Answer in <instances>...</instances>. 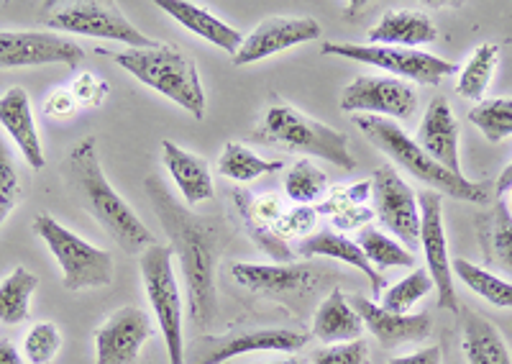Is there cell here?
<instances>
[{"label":"cell","mask_w":512,"mask_h":364,"mask_svg":"<svg viewBox=\"0 0 512 364\" xmlns=\"http://www.w3.org/2000/svg\"><path fill=\"white\" fill-rule=\"evenodd\" d=\"M295 254H300L303 259H318V257L336 259V262H344V265L359 270L361 275L367 277L369 288H372L374 303L379 300V293H384L382 272L369 262L367 254L361 252L359 244H356L354 239H349L346 234H338V231H331V229L313 231L310 236L300 239Z\"/></svg>","instance_id":"cell-22"},{"label":"cell","mask_w":512,"mask_h":364,"mask_svg":"<svg viewBox=\"0 0 512 364\" xmlns=\"http://www.w3.org/2000/svg\"><path fill=\"white\" fill-rule=\"evenodd\" d=\"M387 364H441V347H438V344H431V347L420 349V352L390 359Z\"/></svg>","instance_id":"cell-43"},{"label":"cell","mask_w":512,"mask_h":364,"mask_svg":"<svg viewBox=\"0 0 512 364\" xmlns=\"http://www.w3.org/2000/svg\"><path fill=\"white\" fill-rule=\"evenodd\" d=\"M361 252L367 254L377 270H387V267H415V254L408 247H402L395 236L384 234L377 226H364L359 231Z\"/></svg>","instance_id":"cell-32"},{"label":"cell","mask_w":512,"mask_h":364,"mask_svg":"<svg viewBox=\"0 0 512 364\" xmlns=\"http://www.w3.org/2000/svg\"><path fill=\"white\" fill-rule=\"evenodd\" d=\"M482 244L489 262L512 275V213L502 200L489 216Z\"/></svg>","instance_id":"cell-34"},{"label":"cell","mask_w":512,"mask_h":364,"mask_svg":"<svg viewBox=\"0 0 512 364\" xmlns=\"http://www.w3.org/2000/svg\"><path fill=\"white\" fill-rule=\"evenodd\" d=\"M144 190L167 234L169 249L180 259L187 316L192 326L205 334L218 318L216 275L223 247H226V229L213 218L198 216L182 206L180 200L169 193L159 172L146 177Z\"/></svg>","instance_id":"cell-1"},{"label":"cell","mask_w":512,"mask_h":364,"mask_svg":"<svg viewBox=\"0 0 512 364\" xmlns=\"http://www.w3.org/2000/svg\"><path fill=\"white\" fill-rule=\"evenodd\" d=\"M34 234L47 244L52 257L57 259L64 290L77 293V290L113 285L116 265H113L111 252H105V249L77 236L75 231L59 224L57 218L49 216V213H39L34 218Z\"/></svg>","instance_id":"cell-6"},{"label":"cell","mask_w":512,"mask_h":364,"mask_svg":"<svg viewBox=\"0 0 512 364\" xmlns=\"http://www.w3.org/2000/svg\"><path fill=\"white\" fill-rule=\"evenodd\" d=\"M141 282H144L146 298L152 306L159 331L164 336L169 364H185V336H182V300L180 282H177L175 265H172V249L162 244H152L139 254Z\"/></svg>","instance_id":"cell-7"},{"label":"cell","mask_w":512,"mask_h":364,"mask_svg":"<svg viewBox=\"0 0 512 364\" xmlns=\"http://www.w3.org/2000/svg\"><path fill=\"white\" fill-rule=\"evenodd\" d=\"M39 288V277L24 265H18L6 280L0 282V323L29 321V300Z\"/></svg>","instance_id":"cell-30"},{"label":"cell","mask_w":512,"mask_h":364,"mask_svg":"<svg viewBox=\"0 0 512 364\" xmlns=\"http://www.w3.org/2000/svg\"><path fill=\"white\" fill-rule=\"evenodd\" d=\"M313 364H372L369 344L364 339L346 341V344H331V347H320L310 357Z\"/></svg>","instance_id":"cell-39"},{"label":"cell","mask_w":512,"mask_h":364,"mask_svg":"<svg viewBox=\"0 0 512 364\" xmlns=\"http://www.w3.org/2000/svg\"><path fill=\"white\" fill-rule=\"evenodd\" d=\"M369 44L377 47L420 49L438 39V26L431 16L418 8H390L367 31Z\"/></svg>","instance_id":"cell-21"},{"label":"cell","mask_w":512,"mask_h":364,"mask_svg":"<svg viewBox=\"0 0 512 364\" xmlns=\"http://www.w3.org/2000/svg\"><path fill=\"white\" fill-rule=\"evenodd\" d=\"M231 275L251 293L280 298L285 303H297V300L305 303L336 280V272L313 265V262H277V265L236 262L231 267Z\"/></svg>","instance_id":"cell-9"},{"label":"cell","mask_w":512,"mask_h":364,"mask_svg":"<svg viewBox=\"0 0 512 364\" xmlns=\"http://www.w3.org/2000/svg\"><path fill=\"white\" fill-rule=\"evenodd\" d=\"M308 344V334L297 329H236L226 334H200L185 347V364H221L239 354L282 352L292 354Z\"/></svg>","instance_id":"cell-10"},{"label":"cell","mask_w":512,"mask_h":364,"mask_svg":"<svg viewBox=\"0 0 512 364\" xmlns=\"http://www.w3.org/2000/svg\"><path fill=\"white\" fill-rule=\"evenodd\" d=\"M77 108L80 106H77V100L70 88L52 90V93L47 95V100H44V113H47L49 118H70L75 116Z\"/></svg>","instance_id":"cell-42"},{"label":"cell","mask_w":512,"mask_h":364,"mask_svg":"<svg viewBox=\"0 0 512 364\" xmlns=\"http://www.w3.org/2000/svg\"><path fill=\"white\" fill-rule=\"evenodd\" d=\"M152 336L149 313L139 306L118 308L95 329V364H139L141 349Z\"/></svg>","instance_id":"cell-16"},{"label":"cell","mask_w":512,"mask_h":364,"mask_svg":"<svg viewBox=\"0 0 512 364\" xmlns=\"http://www.w3.org/2000/svg\"><path fill=\"white\" fill-rule=\"evenodd\" d=\"M459 139L461 129L454 111H451V103H448L443 95H436V98L428 103V108H425V116L423 121H420L415 141H418L420 149H423L428 157L436 159L438 165L451 170L454 175H464V172H461Z\"/></svg>","instance_id":"cell-19"},{"label":"cell","mask_w":512,"mask_h":364,"mask_svg":"<svg viewBox=\"0 0 512 364\" xmlns=\"http://www.w3.org/2000/svg\"><path fill=\"white\" fill-rule=\"evenodd\" d=\"M62 349V331L57 323L41 321L31 326V331L24 339V357L31 364H49Z\"/></svg>","instance_id":"cell-37"},{"label":"cell","mask_w":512,"mask_h":364,"mask_svg":"<svg viewBox=\"0 0 512 364\" xmlns=\"http://www.w3.org/2000/svg\"><path fill=\"white\" fill-rule=\"evenodd\" d=\"M420 206V247L425 257V272L431 275L433 288L438 293V306L443 311L461 313L459 295L454 285V270H451V257H448L446 224H443L441 195L433 190H425L418 195Z\"/></svg>","instance_id":"cell-13"},{"label":"cell","mask_w":512,"mask_h":364,"mask_svg":"<svg viewBox=\"0 0 512 364\" xmlns=\"http://www.w3.org/2000/svg\"><path fill=\"white\" fill-rule=\"evenodd\" d=\"M461 347L469 364H512V354L492 321L474 311H461Z\"/></svg>","instance_id":"cell-27"},{"label":"cell","mask_w":512,"mask_h":364,"mask_svg":"<svg viewBox=\"0 0 512 364\" xmlns=\"http://www.w3.org/2000/svg\"><path fill=\"white\" fill-rule=\"evenodd\" d=\"M116 65L134 75L146 88L185 108L198 121L205 118V90L200 83L198 65L182 49L154 44L149 49H126L116 54Z\"/></svg>","instance_id":"cell-5"},{"label":"cell","mask_w":512,"mask_h":364,"mask_svg":"<svg viewBox=\"0 0 512 364\" xmlns=\"http://www.w3.org/2000/svg\"><path fill=\"white\" fill-rule=\"evenodd\" d=\"M372 203L379 224L410 252L420 247L418 195L392 165H382L372 175Z\"/></svg>","instance_id":"cell-12"},{"label":"cell","mask_w":512,"mask_h":364,"mask_svg":"<svg viewBox=\"0 0 512 364\" xmlns=\"http://www.w3.org/2000/svg\"><path fill=\"white\" fill-rule=\"evenodd\" d=\"M251 139L267 144V147H285L290 152L326 159L344 172H354L359 167L356 157L351 154L349 136L344 131L320 124L308 113L297 111L287 103H274L262 124L251 131Z\"/></svg>","instance_id":"cell-4"},{"label":"cell","mask_w":512,"mask_h":364,"mask_svg":"<svg viewBox=\"0 0 512 364\" xmlns=\"http://www.w3.org/2000/svg\"><path fill=\"white\" fill-rule=\"evenodd\" d=\"M351 306L356 308V313L364 321V329L379 341L382 349H395L402 344H413V341H423L431 336L433 321L428 313H408V316H400V313H392L387 308H382L374 300L364 298V295H354Z\"/></svg>","instance_id":"cell-18"},{"label":"cell","mask_w":512,"mask_h":364,"mask_svg":"<svg viewBox=\"0 0 512 364\" xmlns=\"http://www.w3.org/2000/svg\"><path fill=\"white\" fill-rule=\"evenodd\" d=\"M0 126L16 141L18 152L24 154L26 165L31 170H44L47 159H44L39 131H36L29 93L24 88H11L0 95Z\"/></svg>","instance_id":"cell-23"},{"label":"cell","mask_w":512,"mask_h":364,"mask_svg":"<svg viewBox=\"0 0 512 364\" xmlns=\"http://www.w3.org/2000/svg\"><path fill=\"white\" fill-rule=\"evenodd\" d=\"M162 159L164 167L169 170L175 185L180 188L185 206H198L205 200L213 198L216 188H213V177H210V167L203 157L187 152V149L177 147L175 141H162Z\"/></svg>","instance_id":"cell-25"},{"label":"cell","mask_w":512,"mask_h":364,"mask_svg":"<svg viewBox=\"0 0 512 364\" xmlns=\"http://www.w3.org/2000/svg\"><path fill=\"white\" fill-rule=\"evenodd\" d=\"M497 65H500V47H497V44H482V47L474 49V54L464 65V70H461L459 83H456V93H459L461 98L479 100V103H482L484 93H487L489 83H492V77H495Z\"/></svg>","instance_id":"cell-31"},{"label":"cell","mask_w":512,"mask_h":364,"mask_svg":"<svg viewBox=\"0 0 512 364\" xmlns=\"http://www.w3.org/2000/svg\"><path fill=\"white\" fill-rule=\"evenodd\" d=\"M451 270H454V275L459 277L474 295H479V298L492 303V306L512 311V282L502 280L495 272L484 270V267L474 265V262L461 257L451 259Z\"/></svg>","instance_id":"cell-29"},{"label":"cell","mask_w":512,"mask_h":364,"mask_svg":"<svg viewBox=\"0 0 512 364\" xmlns=\"http://www.w3.org/2000/svg\"><path fill=\"white\" fill-rule=\"evenodd\" d=\"M364 334V321L351 306V300L346 298L344 290L333 288L326 300H320L318 311L313 316V336L323 344H346V341H356Z\"/></svg>","instance_id":"cell-26"},{"label":"cell","mask_w":512,"mask_h":364,"mask_svg":"<svg viewBox=\"0 0 512 364\" xmlns=\"http://www.w3.org/2000/svg\"><path fill=\"white\" fill-rule=\"evenodd\" d=\"M507 193H510V208H512V188H510V190H507Z\"/></svg>","instance_id":"cell-47"},{"label":"cell","mask_w":512,"mask_h":364,"mask_svg":"<svg viewBox=\"0 0 512 364\" xmlns=\"http://www.w3.org/2000/svg\"><path fill=\"white\" fill-rule=\"evenodd\" d=\"M21 203V177H18L16 162L11 157V149L0 139V226Z\"/></svg>","instance_id":"cell-38"},{"label":"cell","mask_w":512,"mask_h":364,"mask_svg":"<svg viewBox=\"0 0 512 364\" xmlns=\"http://www.w3.org/2000/svg\"><path fill=\"white\" fill-rule=\"evenodd\" d=\"M0 364H24V357H21L13 341L0 339Z\"/></svg>","instance_id":"cell-44"},{"label":"cell","mask_w":512,"mask_h":364,"mask_svg":"<svg viewBox=\"0 0 512 364\" xmlns=\"http://www.w3.org/2000/svg\"><path fill=\"white\" fill-rule=\"evenodd\" d=\"M431 290V275L425 272V267H415V270H410V275L402 277L400 282H395L390 288H384L382 308H387V311L392 313H400V316H408Z\"/></svg>","instance_id":"cell-35"},{"label":"cell","mask_w":512,"mask_h":364,"mask_svg":"<svg viewBox=\"0 0 512 364\" xmlns=\"http://www.w3.org/2000/svg\"><path fill=\"white\" fill-rule=\"evenodd\" d=\"M510 188H512V162L505 167V170L500 172V177H497L495 193L502 195V193H507V190H510Z\"/></svg>","instance_id":"cell-45"},{"label":"cell","mask_w":512,"mask_h":364,"mask_svg":"<svg viewBox=\"0 0 512 364\" xmlns=\"http://www.w3.org/2000/svg\"><path fill=\"white\" fill-rule=\"evenodd\" d=\"M64 185L77 198L85 211L108 231L113 241L126 254H141L154 244L149 226L136 216V211L118 195L98 159V141L85 136L70 149L62 162Z\"/></svg>","instance_id":"cell-2"},{"label":"cell","mask_w":512,"mask_h":364,"mask_svg":"<svg viewBox=\"0 0 512 364\" xmlns=\"http://www.w3.org/2000/svg\"><path fill=\"white\" fill-rule=\"evenodd\" d=\"M469 121L482 131V136L492 144L512 136V98L482 100L469 111Z\"/></svg>","instance_id":"cell-36"},{"label":"cell","mask_w":512,"mask_h":364,"mask_svg":"<svg viewBox=\"0 0 512 364\" xmlns=\"http://www.w3.org/2000/svg\"><path fill=\"white\" fill-rule=\"evenodd\" d=\"M354 126L372 141L379 152L387 154L395 165L410 172L423 185L433 188V193H443L448 198L464 200V203H487L492 198V190L495 188L489 182H472L466 180L464 175H454L451 170L441 167L395 121H387V118L379 116H354Z\"/></svg>","instance_id":"cell-3"},{"label":"cell","mask_w":512,"mask_h":364,"mask_svg":"<svg viewBox=\"0 0 512 364\" xmlns=\"http://www.w3.org/2000/svg\"><path fill=\"white\" fill-rule=\"evenodd\" d=\"M241 206V216L254 244L277 262H292L295 252L287 247V239L280 234V221L287 213L285 203L277 195H262L249 200L251 195H236Z\"/></svg>","instance_id":"cell-20"},{"label":"cell","mask_w":512,"mask_h":364,"mask_svg":"<svg viewBox=\"0 0 512 364\" xmlns=\"http://www.w3.org/2000/svg\"><path fill=\"white\" fill-rule=\"evenodd\" d=\"M320 34H323V26L313 16H272L256 26L249 36H244V44L236 57H231V62L236 67L254 65L285 49L315 42Z\"/></svg>","instance_id":"cell-17"},{"label":"cell","mask_w":512,"mask_h":364,"mask_svg":"<svg viewBox=\"0 0 512 364\" xmlns=\"http://www.w3.org/2000/svg\"><path fill=\"white\" fill-rule=\"evenodd\" d=\"M70 90L72 95H75L77 106L88 108V111L103 106L108 93H111V88H108V83H105L103 77L93 75V72H82V75H77L75 80H72Z\"/></svg>","instance_id":"cell-40"},{"label":"cell","mask_w":512,"mask_h":364,"mask_svg":"<svg viewBox=\"0 0 512 364\" xmlns=\"http://www.w3.org/2000/svg\"><path fill=\"white\" fill-rule=\"evenodd\" d=\"M157 6L175 18L177 24L185 26L190 34L200 36V39L223 49L231 57H236V52L244 44V36H241L239 29H233L231 24L221 21L216 13L205 11V8L195 6V3H187V0H157Z\"/></svg>","instance_id":"cell-24"},{"label":"cell","mask_w":512,"mask_h":364,"mask_svg":"<svg viewBox=\"0 0 512 364\" xmlns=\"http://www.w3.org/2000/svg\"><path fill=\"white\" fill-rule=\"evenodd\" d=\"M285 167L282 159H267L246 149L239 141H226L221 159H218V172L233 182H254L264 175L280 172Z\"/></svg>","instance_id":"cell-28"},{"label":"cell","mask_w":512,"mask_h":364,"mask_svg":"<svg viewBox=\"0 0 512 364\" xmlns=\"http://www.w3.org/2000/svg\"><path fill=\"white\" fill-rule=\"evenodd\" d=\"M85 49L70 36L49 31H0V70L39 65L77 67Z\"/></svg>","instance_id":"cell-15"},{"label":"cell","mask_w":512,"mask_h":364,"mask_svg":"<svg viewBox=\"0 0 512 364\" xmlns=\"http://www.w3.org/2000/svg\"><path fill=\"white\" fill-rule=\"evenodd\" d=\"M341 111L344 113H372L379 118H405L418 111V93L410 83L397 77L361 75L351 80L341 93Z\"/></svg>","instance_id":"cell-14"},{"label":"cell","mask_w":512,"mask_h":364,"mask_svg":"<svg viewBox=\"0 0 512 364\" xmlns=\"http://www.w3.org/2000/svg\"><path fill=\"white\" fill-rule=\"evenodd\" d=\"M328 193V175L310 159H300L285 177V195L295 206H313Z\"/></svg>","instance_id":"cell-33"},{"label":"cell","mask_w":512,"mask_h":364,"mask_svg":"<svg viewBox=\"0 0 512 364\" xmlns=\"http://www.w3.org/2000/svg\"><path fill=\"white\" fill-rule=\"evenodd\" d=\"M315 218H318V211L310 206H295L282 216L280 221V234L282 239H290V236H310L315 229Z\"/></svg>","instance_id":"cell-41"},{"label":"cell","mask_w":512,"mask_h":364,"mask_svg":"<svg viewBox=\"0 0 512 364\" xmlns=\"http://www.w3.org/2000/svg\"><path fill=\"white\" fill-rule=\"evenodd\" d=\"M323 54L344 57L361 62V65L379 67V70L397 75V80H413L420 85H438L443 77L456 75L459 65L448 59L436 57L423 49H400V47H377V44H351V42H326L320 47Z\"/></svg>","instance_id":"cell-8"},{"label":"cell","mask_w":512,"mask_h":364,"mask_svg":"<svg viewBox=\"0 0 512 364\" xmlns=\"http://www.w3.org/2000/svg\"><path fill=\"white\" fill-rule=\"evenodd\" d=\"M269 364H303L297 357H287V359H277V362H269Z\"/></svg>","instance_id":"cell-46"},{"label":"cell","mask_w":512,"mask_h":364,"mask_svg":"<svg viewBox=\"0 0 512 364\" xmlns=\"http://www.w3.org/2000/svg\"><path fill=\"white\" fill-rule=\"evenodd\" d=\"M47 26L62 34L111 39V42L126 44L128 49H149L157 44L128 21L118 3H100V0L67 3L47 18Z\"/></svg>","instance_id":"cell-11"}]
</instances>
